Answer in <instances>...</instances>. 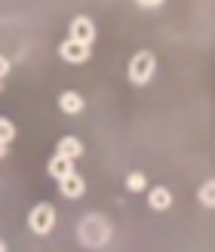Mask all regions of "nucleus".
<instances>
[{
    "mask_svg": "<svg viewBox=\"0 0 215 252\" xmlns=\"http://www.w3.org/2000/svg\"><path fill=\"white\" fill-rule=\"evenodd\" d=\"M111 234H114V228L102 212H90V216H83L80 224H77V240L86 249H102L111 240Z\"/></svg>",
    "mask_w": 215,
    "mask_h": 252,
    "instance_id": "1",
    "label": "nucleus"
},
{
    "mask_svg": "<svg viewBox=\"0 0 215 252\" xmlns=\"http://www.w3.org/2000/svg\"><path fill=\"white\" fill-rule=\"evenodd\" d=\"M154 71H157V56L154 53H148V49H142V53H135L129 59V83L135 86H145L151 77H154Z\"/></svg>",
    "mask_w": 215,
    "mask_h": 252,
    "instance_id": "2",
    "label": "nucleus"
},
{
    "mask_svg": "<svg viewBox=\"0 0 215 252\" xmlns=\"http://www.w3.org/2000/svg\"><path fill=\"white\" fill-rule=\"evenodd\" d=\"M28 228H31L34 234L46 237L49 231L56 228V206H53V203H37V206L31 209V216H28Z\"/></svg>",
    "mask_w": 215,
    "mask_h": 252,
    "instance_id": "3",
    "label": "nucleus"
},
{
    "mask_svg": "<svg viewBox=\"0 0 215 252\" xmlns=\"http://www.w3.org/2000/svg\"><path fill=\"white\" fill-rule=\"evenodd\" d=\"M68 37H71V40H77V43H83V46H92L95 43V25H92V19L77 16V19L71 22Z\"/></svg>",
    "mask_w": 215,
    "mask_h": 252,
    "instance_id": "4",
    "label": "nucleus"
},
{
    "mask_svg": "<svg viewBox=\"0 0 215 252\" xmlns=\"http://www.w3.org/2000/svg\"><path fill=\"white\" fill-rule=\"evenodd\" d=\"M59 56H61V62H68V65H83V62L90 59V46H83V43L68 37V40H61Z\"/></svg>",
    "mask_w": 215,
    "mask_h": 252,
    "instance_id": "5",
    "label": "nucleus"
},
{
    "mask_svg": "<svg viewBox=\"0 0 215 252\" xmlns=\"http://www.w3.org/2000/svg\"><path fill=\"white\" fill-rule=\"evenodd\" d=\"M46 172L53 175L56 182H65L68 175H74V160H68V157L56 154V157H49V163H46Z\"/></svg>",
    "mask_w": 215,
    "mask_h": 252,
    "instance_id": "6",
    "label": "nucleus"
},
{
    "mask_svg": "<svg viewBox=\"0 0 215 252\" xmlns=\"http://www.w3.org/2000/svg\"><path fill=\"white\" fill-rule=\"evenodd\" d=\"M59 194L61 197H68V200H77V197H83L86 194V182H83V175H68L65 182H59Z\"/></svg>",
    "mask_w": 215,
    "mask_h": 252,
    "instance_id": "7",
    "label": "nucleus"
},
{
    "mask_svg": "<svg viewBox=\"0 0 215 252\" xmlns=\"http://www.w3.org/2000/svg\"><path fill=\"white\" fill-rule=\"evenodd\" d=\"M59 111H61V114H68V117H77L80 111H83V95L74 93V90L61 93L59 95Z\"/></svg>",
    "mask_w": 215,
    "mask_h": 252,
    "instance_id": "8",
    "label": "nucleus"
},
{
    "mask_svg": "<svg viewBox=\"0 0 215 252\" xmlns=\"http://www.w3.org/2000/svg\"><path fill=\"white\" fill-rule=\"evenodd\" d=\"M148 206L154 209V212H166L172 206V191L169 188H151V194H148Z\"/></svg>",
    "mask_w": 215,
    "mask_h": 252,
    "instance_id": "9",
    "label": "nucleus"
},
{
    "mask_svg": "<svg viewBox=\"0 0 215 252\" xmlns=\"http://www.w3.org/2000/svg\"><path fill=\"white\" fill-rule=\"evenodd\" d=\"M56 154L68 157V160H77L83 154V142H80V138H74V135H65V138H59V151H56Z\"/></svg>",
    "mask_w": 215,
    "mask_h": 252,
    "instance_id": "10",
    "label": "nucleus"
},
{
    "mask_svg": "<svg viewBox=\"0 0 215 252\" xmlns=\"http://www.w3.org/2000/svg\"><path fill=\"white\" fill-rule=\"evenodd\" d=\"M197 200H200V206L215 209V179H209V182H203V185H200Z\"/></svg>",
    "mask_w": 215,
    "mask_h": 252,
    "instance_id": "11",
    "label": "nucleus"
},
{
    "mask_svg": "<svg viewBox=\"0 0 215 252\" xmlns=\"http://www.w3.org/2000/svg\"><path fill=\"white\" fill-rule=\"evenodd\" d=\"M145 188H148V175H145V172L135 169V172L126 175V191H129V194H142Z\"/></svg>",
    "mask_w": 215,
    "mask_h": 252,
    "instance_id": "12",
    "label": "nucleus"
},
{
    "mask_svg": "<svg viewBox=\"0 0 215 252\" xmlns=\"http://www.w3.org/2000/svg\"><path fill=\"white\" fill-rule=\"evenodd\" d=\"M0 142L3 145L16 142V123H12L9 117H0Z\"/></svg>",
    "mask_w": 215,
    "mask_h": 252,
    "instance_id": "13",
    "label": "nucleus"
},
{
    "mask_svg": "<svg viewBox=\"0 0 215 252\" xmlns=\"http://www.w3.org/2000/svg\"><path fill=\"white\" fill-rule=\"evenodd\" d=\"M9 68H12V65H9V59H6V56H0V80H3L6 74H9Z\"/></svg>",
    "mask_w": 215,
    "mask_h": 252,
    "instance_id": "14",
    "label": "nucleus"
},
{
    "mask_svg": "<svg viewBox=\"0 0 215 252\" xmlns=\"http://www.w3.org/2000/svg\"><path fill=\"white\" fill-rule=\"evenodd\" d=\"M138 9H160V0H145V3L138 0Z\"/></svg>",
    "mask_w": 215,
    "mask_h": 252,
    "instance_id": "15",
    "label": "nucleus"
},
{
    "mask_svg": "<svg viewBox=\"0 0 215 252\" xmlns=\"http://www.w3.org/2000/svg\"><path fill=\"white\" fill-rule=\"evenodd\" d=\"M3 157H6V145H3V142H0V160H3Z\"/></svg>",
    "mask_w": 215,
    "mask_h": 252,
    "instance_id": "16",
    "label": "nucleus"
},
{
    "mask_svg": "<svg viewBox=\"0 0 215 252\" xmlns=\"http://www.w3.org/2000/svg\"><path fill=\"white\" fill-rule=\"evenodd\" d=\"M0 252H6V243H3V240H0Z\"/></svg>",
    "mask_w": 215,
    "mask_h": 252,
    "instance_id": "17",
    "label": "nucleus"
},
{
    "mask_svg": "<svg viewBox=\"0 0 215 252\" xmlns=\"http://www.w3.org/2000/svg\"><path fill=\"white\" fill-rule=\"evenodd\" d=\"M0 93H3V83H0Z\"/></svg>",
    "mask_w": 215,
    "mask_h": 252,
    "instance_id": "18",
    "label": "nucleus"
}]
</instances>
